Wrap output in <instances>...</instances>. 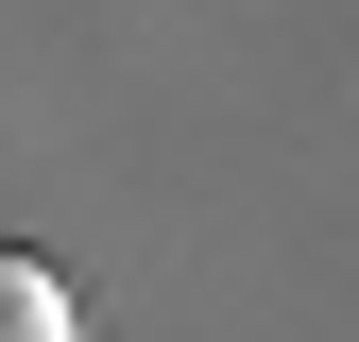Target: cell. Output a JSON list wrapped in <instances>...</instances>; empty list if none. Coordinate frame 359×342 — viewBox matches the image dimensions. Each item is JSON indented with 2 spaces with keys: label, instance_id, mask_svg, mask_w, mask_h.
Returning a JSON list of instances; mask_svg holds the SVG:
<instances>
[{
  "label": "cell",
  "instance_id": "cell-1",
  "mask_svg": "<svg viewBox=\"0 0 359 342\" xmlns=\"http://www.w3.org/2000/svg\"><path fill=\"white\" fill-rule=\"evenodd\" d=\"M0 342H86L69 274H52V256H18V240H0Z\"/></svg>",
  "mask_w": 359,
  "mask_h": 342
}]
</instances>
